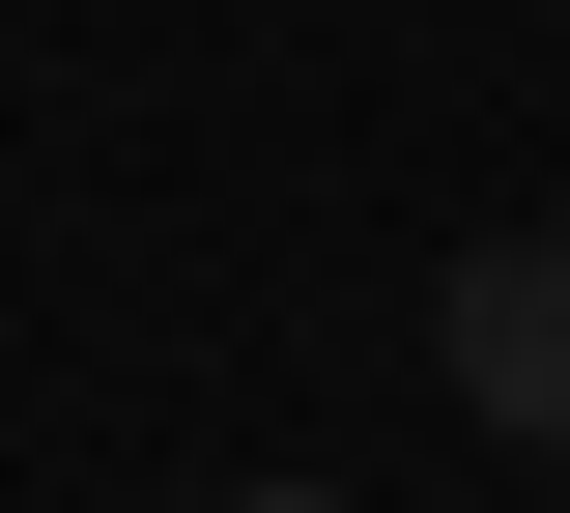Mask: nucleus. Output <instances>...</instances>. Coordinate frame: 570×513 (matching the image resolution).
I'll list each match as a JSON object with an SVG mask.
<instances>
[{"label":"nucleus","instance_id":"f257e3e1","mask_svg":"<svg viewBox=\"0 0 570 513\" xmlns=\"http://www.w3.org/2000/svg\"><path fill=\"white\" fill-rule=\"evenodd\" d=\"M428 343H456V399H485L513 456H570V228H485V257L428 286Z\"/></svg>","mask_w":570,"mask_h":513},{"label":"nucleus","instance_id":"f03ea898","mask_svg":"<svg viewBox=\"0 0 570 513\" xmlns=\"http://www.w3.org/2000/svg\"><path fill=\"white\" fill-rule=\"evenodd\" d=\"M228 513H343V485H228Z\"/></svg>","mask_w":570,"mask_h":513}]
</instances>
